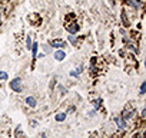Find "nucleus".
<instances>
[{"label": "nucleus", "instance_id": "f257e3e1", "mask_svg": "<svg viewBox=\"0 0 146 138\" xmlns=\"http://www.w3.org/2000/svg\"><path fill=\"white\" fill-rule=\"evenodd\" d=\"M108 68V63L105 62V59L102 56H98V55H92L89 58V62H88V71H89V75L92 78H96L99 75H102Z\"/></svg>", "mask_w": 146, "mask_h": 138}, {"label": "nucleus", "instance_id": "f03ea898", "mask_svg": "<svg viewBox=\"0 0 146 138\" xmlns=\"http://www.w3.org/2000/svg\"><path fill=\"white\" fill-rule=\"evenodd\" d=\"M112 121L115 122V127H116V137H122V135H126L129 131H130V125H129V122L120 115V114H116V115H113V118H112Z\"/></svg>", "mask_w": 146, "mask_h": 138}, {"label": "nucleus", "instance_id": "7ed1b4c3", "mask_svg": "<svg viewBox=\"0 0 146 138\" xmlns=\"http://www.w3.org/2000/svg\"><path fill=\"white\" fill-rule=\"evenodd\" d=\"M7 82H9V89H10L13 94H16V95H22V94L25 92V89H26L25 79H23L22 75H17V76H15L12 81H7Z\"/></svg>", "mask_w": 146, "mask_h": 138}, {"label": "nucleus", "instance_id": "20e7f679", "mask_svg": "<svg viewBox=\"0 0 146 138\" xmlns=\"http://www.w3.org/2000/svg\"><path fill=\"white\" fill-rule=\"evenodd\" d=\"M86 38H88L86 35H79V33L72 35V33H67L66 35V42L69 43V46H73L75 49H80L83 46Z\"/></svg>", "mask_w": 146, "mask_h": 138}, {"label": "nucleus", "instance_id": "39448f33", "mask_svg": "<svg viewBox=\"0 0 146 138\" xmlns=\"http://www.w3.org/2000/svg\"><path fill=\"white\" fill-rule=\"evenodd\" d=\"M63 30L66 33H72V35H76V33H80L82 30V23L80 20L76 17V19H73V20H67L64 22L63 25Z\"/></svg>", "mask_w": 146, "mask_h": 138}, {"label": "nucleus", "instance_id": "423d86ee", "mask_svg": "<svg viewBox=\"0 0 146 138\" xmlns=\"http://www.w3.org/2000/svg\"><path fill=\"white\" fill-rule=\"evenodd\" d=\"M122 5L136 12H145V0H123Z\"/></svg>", "mask_w": 146, "mask_h": 138}, {"label": "nucleus", "instance_id": "0eeeda50", "mask_svg": "<svg viewBox=\"0 0 146 138\" xmlns=\"http://www.w3.org/2000/svg\"><path fill=\"white\" fill-rule=\"evenodd\" d=\"M27 22L32 27H40L43 25V16L39 12H32L27 15Z\"/></svg>", "mask_w": 146, "mask_h": 138}, {"label": "nucleus", "instance_id": "6e6552de", "mask_svg": "<svg viewBox=\"0 0 146 138\" xmlns=\"http://www.w3.org/2000/svg\"><path fill=\"white\" fill-rule=\"evenodd\" d=\"M23 105H25V108H27L30 111H36L39 108V99L36 95H27L23 99Z\"/></svg>", "mask_w": 146, "mask_h": 138}, {"label": "nucleus", "instance_id": "1a4fd4ad", "mask_svg": "<svg viewBox=\"0 0 146 138\" xmlns=\"http://www.w3.org/2000/svg\"><path fill=\"white\" fill-rule=\"evenodd\" d=\"M49 45L53 48V49H66L69 46V43L62 38V36H57V38H50L49 40Z\"/></svg>", "mask_w": 146, "mask_h": 138}, {"label": "nucleus", "instance_id": "9d476101", "mask_svg": "<svg viewBox=\"0 0 146 138\" xmlns=\"http://www.w3.org/2000/svg\"><path fill=\"white\" fill-rule=\"evenodd\" d=\"M119 20H120V26H123V27H126V29L132 27V25H133V23L130 22V19L127 17V15H126L123 6H122V9H120V12H119Z\"/></svg>", "mask_w": 146, "mask_h": 138}, {"label": "nucleus", "instance_id": "9b49d317", "mask_svg": "<svg viewBox=\"0 0 146 138\" xmlns=\"http://www.w3.org/2000/svg\"><path fill=\"white\" fill-rule=\"evenodd\" d=\"M67 58V52L64 49H53L52 52V59L54 62H63Z\"/></svg>", "mask_w": 146, "mask_h": 138}, {"label": "nucleus", "instance_id": "f8f14e48", "mask_svg": "<svg viewBox=\"0 0 146 138\" xmlns=\"http://www.w3.org/2000/svg\"><path fill=\"white\" fill-rule=\"evenodd\" d=\"M90 104H92V108H95L98 112H103L105 114V104H103V98L102 96L92 98L90 99Z\"/></svg>", "mask_w": 146, "mask_h": 138}, {"label": "nucleus", "instance_id": "ddd939ff", "mask_svg": "<svg viewBox=\"0 0 146 138\" xmlns=\"http://www.w3.org/2000/svg\"><path fill=\"white\" fill-rule=\"evenodd\" d=\"M103 132H105V135H115L116 137V127H115V122L110 119V121H108L106 124H105V127H103Z\"/></svg>", "mask_w": 146, "mask_h": 138}, {"label": "nucleus", "instance_id": "4468645a", "mask_svg": "<svg viewBox=\"0 0 146 138\" xmlns=\"http://www.w3.org/2000/svg\"><path fill=\"white\" fill-rule=\"evenodd\" d=\"M54 89H56V92L59 94L60 99H63L64 96L69 95V86H66V84H60V82H57V85H56Z\"/></svg>", "mask_w": 146, "mask_h": 138}, {"label": "nucleus", "instance_id": "2eb2a0df", "mask_svg": "<svg viewBox=\"0 0 146 138\" xmlns=\"http://www.w3.org/2000/svg\"><path fill=\"white\" fill-rule=\"evenodd\" d=\"M67 112L63 109V111H57V112H54V115H53V118H54V122H57V124H63V122H66V119H67Z\"/></svg>", "mask_w": 146, "mask_h": 138}, {"label": "nucleus", "instance_id": "dca6fc26", "mask_svg": "<svg viewBox=\"0 0 146 138\" xmlns=\"http://www.w3.org/2000/svg\"><path fill=\"white\" fill-rule=\"evenodd\" d=\"M39 46L42 48V52L47 56V55H52V52H53V48L49 45V42H43V43H39Z\"/></svg>", "mask_w": 146, "mask_h": 138}, {"label": "nucleus", "instance_id": "f3484780", "mask_svg": "<svg viewBox=\"0 0 146 138\" xmlns=\"http://www.w3.org/2000/svg\"><path fill=\"white\" fill-rule=\"evenodd\" d=\"M33 40H35V39H33V35H32V32L26 33V39H25V48H26V50H30Z\"/></svg>", "mask_w": 146, "mask_h": 138}, {"label": "nucleus", "instance_id": "a211bd4d", "mask_svg": "<svg viewBox=\"0 0 146 138\" xmlns=\"http://www.w3.org/2000/svg\"><path fill=\"white\" fill-rule=\"evenodd\" d=\"M57 82H59V75H53L52 78H50V81H49V84H47V88H49V91H53L54 88H56V85H57Z\"/></svg>", "mask_w": 146, "mask_h": 138}, {"label": "nucleus", "instance_id": "6ab92c4d", "mask_svg": "<svg viewBox=\"0 0 146 138\" xmlns=\"http://www.w3.org/2000/svg\"><path fill=\"white\" fill-rule=\"evenodd\" d=\"M13 137H16V138L26 137V134H25V131H23V128H22L20 124H17V125L15 127V129H13Z\"/></svg>", "mask_w": 146, "mask_h": 138}, {"label": "nucleus", "instance_id": "aec40b11", "mask_svg": "<svg viewBox=\"0 0 146 138\" xmlns=\"http://www.w3.org/2000/svg\"><path fill=\"white\" fill-rule=\"evenodd\" d=\"M73 69H75V71H76V72H78V74L82 76V74L86 71V65H85L83 62H79V63H76L75 66H73Z\"/></svg>", "mask_w": 146, "mask_h": 138}, {"label": "nucleus", "instance_id": "412c9836", "mask_svg": "<svg viewBox=\"0 0 146 138\" xmlns=\"http://www.w3.org/2000/svg\"><path fill=\"white\" fill-rule=\"evenodd\" d=\"M137 118L142 119V121H146V105H145V102H142V107L137 111Z\"/></svg>", "mask_w": 146, "mask_h": 138}, {"label": "nucleus", "instance_id": "4be33fe9", "mask_svg": "<svg viewBox=\"0 0 146 138\" xmlns=\"http://www.w3.org/2000/svg\"><path fill=\"white\" fill-rule=\"evenodd\" d=\"M9 81V72L6 69H0V84H6Z\"/></svg>", "mask_w": 146, "mask_h": 138}, {"label": "nucleus", "instance_id": "5701e85b", "mask_svg": "<svg viewBox=\"0 0 146 138\" xmlns=\"http://www.w3.org/2000/svg\"><path fill=\"white\" fill-rule=\"evenodd\" d=\"M85 115H86L88 119H95L96 115H98V111H96L95 108H90V109H88V111L85 112Z\"/></svg>", "mask_w": 146, "mask_h": 138}, {"label": "nucleus", "instance_id": "b1692460", "mask_svg": "<svg viewBox=\"0 0 146 138\" xmlns=\"http://www.w3.org/2000/svg\"><path fill=\"white\" fill-rule=\"evenodd\" d=\"M145 95H146V81H142L139 85V96L143 98Z\"/></svg>", "mask_w": 146, "mask_h": 138}, {"label": "nucleus", "instance_id": "393cba45", "mask_svg": "<svg viewBox=\"0 0 146 138\" xmlns=\"http://www.w3.org/2000/svg\"><path fill=\"white\" fill-rule=\"evenodd\" d=\"M67 75H69V78H72V79H76V81H79L80 79V75L75 71V69H69V72H67Z\"/></svg>", "mask_w": 146, "mask_h": 138}, {"label": "nucleus", "instance_id": "a878e982", "mask_svg": "<svg viewBox=\"0 0 146 138\" xmlns=\"http://www.w3.org/2000/svg\"><path fill=\"white\" fill-rule=\"evenodd\" d=\"M29 127L30 128H37L39 127V119L37 118H29Z\"/></svg>", "mask_w": 146, "mask_h": 138}, {"label": "nucleus", "instance_id": "bb28decb", "mask_svg": "<svg viewBox=\"0 0 146 138\" xmlns=\"http://www.w3.org/2000/svg\"><path fill=\"white\" fill-rule=\"evenodd\" d=\"M126 53H127V50H126L123 46H120V48L117 49V56H119L120 59H123V58L126 56Z\"/></svg>", "mask_w": 146, "mask_h": 138}, {"label": "nucleus", "instance_id": "cd10ccee", "mask_svg": "<svg viewBox=\"0 0 146 138\" xmlns=\"http://www.w3.org/2000/svg\"><path fill=\"white\" fill-rule=\"evenodd\" d=\"M5 17V12H3V9L0 7V22H2V19Z\"/></svg>", "mask_w": 146, "mask_h": 138}, {"label": "nucleus", "instance_id": "c85d7f7f", "mask_svg": "<svg viewBox=\"0 0 146 138\" xmlns=\"http://www.w3.org/2000/svg\"><path fill=\"white\" fill-rule=\"evenodd\" d=\"M39 137H42V138H46V137H47V132H44V131H43V132H40V134H39Z\"/></svg>", "mask_w": 146, "mask_h": 138}]
</instances>
